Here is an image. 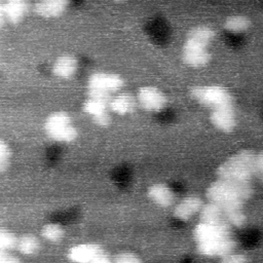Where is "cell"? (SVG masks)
<instances>
[{
	"label": "cell",
	"instance_id": "6da1fadb",
	"mask_svg": "<svg viewBox=\"0 0 263 263\" xmlns=\"http://www.w3.org/2000/svg\"><path fill=\"white\" fill-rule=\"evenodd\" d=\"M254 191L251 182H234L217 179L209 185L205 197L218 204L228 223L233 227H243L247 223L245 203Z\"/></svg>",
	"mask_w": 263,
	"mask_h": 263
},
{
	"label": "cell",
	"instance_id": "7a4b0ae2",
	"mask_svg": "<svg viewBox=\"0 0 263 263\" xmlns=\"http://www.w3.org/2000/svg\"><path fill=\"white\" fill-rule=\"evenodd\" d=\"M231 227L225 218L199 220L193 229L196 251L204 257L219 259L235 251L236 241Z\"/></svg>",
	"mask_w": 263,
	"mask_h": 263
},
{
	"label": "cell",
	"instance_id": "3957f363",
	"mask_svg": "<svg viewBox=\"0 0 263 263\" xmlns=\"http://www.w3.org/2000/svg\"><path fill=\"white\" fill-rule=\"evenodd\" d=\"M214 37L215 31L205 25H199L189 30L182 48L183 62L192 68L206 66L212 59L209 45Z\"/></svg>",
	"mask_w": 263,
	"mask_h": 263
},
{
	"label": "cell",
	"instance_id": "277c9868",
	"mask_svg": "<svg viewBox=\"0 0 263 263\" xmlns=\"http://www.w3.org/2000/svg\"><path fill=\"white\" fill-rule=\"evenodd\" d=\"M217 179L251 182L256 176V152L242 149L222 161L216 170Z\"/></svg>",
	"mask_w": 263,
	"mask_h": 263
},
{
	"label": "cell",
	"instance_id": "5b68a950",
	"mask_svg": "<svg viewBox=\"0 0 263 263\" xmlns=\"http://www.w3.org/2000/svg\"><path fill=\"white\" fill-rule=\"evenodd\" d=\"M44 132L48 139L58 143H71L78 137V129L65 111L50 113L44 121Z\"/></svg>",
	"mask_w": 263,
	"mask_h": 263
},
{
	"label": "cell",
	"instance_id": "8992f818",
	"mask_svg": "<svg viewBox=\"0 0 263 263\" xmlns=\"http://www.w3.org/2000/svg\"><path fill=\"white\" fill-rule=\"evenodd\" d=\"M190 97L200 105L211 110L233 105V98L229 90L220 85H198L189 90Z\"/></svg>",
	"mask_w": 263,
	"mask_h": 263
},
{
	"label": "cell",
	"instance_id": "52a82bcc",
	"mask_svg": "<svg viewBox=\"0 0 263 263\" xmlns=\"http://www.w3.org/2000/svg\"><path fill=\"white\" fill-rule=\"evenodd\" d=\"M87 97L82 105V110L88 116L91 117L92 121L101 127H106L111 122L110 116V100L112 98L111 93L88 90L86 91Z\"/></svg>",
	"mask_w": 263,
	"mask_h": 263
},
{
	"label": "cell",
	"instance_id": "ba28073f",
	"mask_svg": "<svg viewBox=\"0 0 263 263\" xmlns=\"http://www.w3.org/2000/svg\"><path fill=\"white\" fill-rule=\"evenodd\" d=\"M67 259L74 263H110L112 257L99 243L84 242L73 246L67 252Z\"/></svg>",
	"mask_w": 263,
	"mask_h": 263
},
{
	"label": "cell",
	"instance_id": "9c48e42d",
	"mask_svg": "<svg viewBox=\"0 0 263 263\" xmlns=\"http://www.w3.org/2000/svg\"><path fill=\"white\" fill-rule=\"evenodd\" d=\"M124 86V79L116 74L110 72H95L89 75L86 83V89L98 90L112 93L120 90Z\"/></svg>",
	"mask_w": 263,
	"mask_h": 263
},
{
	"label": "cell",
	"instance_id": "30bf717a",
	"mask_svg": "<svg viewBox=\"0 0 263 263\" xmlns=\"http://www.w3.org/2000/svg\"><path fill=\"white\" fill-rule=\"evenodd\" d=\"M138 105L148 112H160L166 107V97L157 87L146 85L138 89L137 95Z\"/></svg>",
	"mask_w": 263,
	"mask_h": 263
},
{
	"label": "cell",
	"instance_id": "8fae6325",
	"mask_svg": "<svg viewBox=\"0 0 263 263\" xmlns=\"http://www.w3.org/2000/svg\"><path fill=\"white\" fill-rule=\"evenodd\" d=\"M204 204L203 199L197 194H189L174 204L173 216L183 222L189 221L195 215H199Z\"/></svg>",
	"mask_w": 263,
	"mask_h": 263
},
{
	"label": "cell",
	"instance_id": "7c38bea8",
	"mask_svg": "<svg viewBox=\"0 0 263 263\" xmlns=\"http://www.w3.org/2000/svg\"><path fill=\"white\" fill-rule=\"evenodd\" d=\"M29 10L28 0H3L0 5L1 24L7 22L11 25H17Z\"/></svg>",
	"mask_w": 263,
	"mask_h": 263
},
{
	"label": "cell",
	"instance_id": "4fadbf2b",
	"mask_svg": "<svg viewBox=\"0 0 263 263\" xmlns=\"http://www.w3.org/2000/svg\"><path fill=\"white\" fill-rule=\"evenodd\" d=\"M210 121L212 125L222 133H231L236 126V116L234 105L225 106L210 111Z\"/></svg>",
	"mask_w": 263,
	"mask_h": 263
},
{
	"label": "cell",
	"instance_id": "5bb4252c",
	"mask_svg": "<svg viewBox=\"0 0 263 263\" xmlns=\"http://www.w3.org/2000/svg\"><path fill=\"white\" fill-rule=\"evenodd\" d=\"M147 197L157 206L167 209L175 204L176 194L164 183H154L147 188Z\"/></svg>",
	"mask_w": 263,
	"mask_h": 263
},
{
	"label": "cell",
	"instance_id": "9a60e30c",
	"mask_svg": "<svg viewBox=\"0 0 263 263\" xmlns=\"http://www.w3.org/2000/svg\"><path fill=\"white\" fill-rule=\"evenodd\" d=\"M70 0H37L34 4V11L39 16L53 18L61 16L68 8Z\"/></svg>",
	"mask_w": 263,
	"mask_h": 263
},
{
	"label": "cell",
	"instance_id": "2e32d148",
	"mask_svg": "<svg viewBox=\"0 0 263 263\" xmlns=\"http://www.w3.org/2000/svg\"><path fill=\"white\" fill-rule=\"evenodd\" d=\"M78 69V60L73 54H62L52 64L51 72L55 77L61 79L72 78Z\"/></svg>",
	"mask_w": 263,
	"mask_h": 263
},
{
	"label": "cell",
	"instance_id": "e0dca14e",
	"mask_svg": "<svg viewBox=\"0 0 263 263\" xmlns=\"http://www.w3.org/2000/svg\"><path fill=\"white\" fill-rule=\"evenodd\" d=\"M138 106L137 98L129 92H119L111 98L110 111L117 115H127L133 113Z\"/></svg>",
	"mask_w": 263,
	"mask_h": 263
},
{
	"label": "cell",
	"instance_id": "ac0fdd59",
	"mask_svg": "<svg viewBox=\"0 0 263 263\" xmlns=\"http://www.w3.org/2000/svg\"><path fill=\"white\" fill-rule=\"evenodd\" d=\"M41 249L40 239L31 233H26L18 236L16 250L25 256H32L37 254Z\"/></svg>",
	"mask_w": 263,
	"mask_h": 263
},
{
	"label": "cell",
	"instance_id": "d6986e66",
	"mask_svg": "<svg viewBox=\"0 0 263 263\" xmlns=\"http://www.w3.org/2000/svg\"><path fill=\"white\" fill-rule=\"evenodd\" d=\"M250 26L251 21L247 16L240 14L228 16L223 24V28L231 33H240L247 31L250 28Z\"/></svg>",
	"mask_w": 263,
	"mask_h": 263
},
{
	"label": "cell",
	"instance_id": "ffe728a7",
	"mask_svg": "<svg viewBox=\"0 0 263 263\" xmlns=\"http://www.w3.org/2000/svg\"><path fill=\"white\" fill-rule=\"evenodd\" d=\"M40 234L45 240L57 243L63 239L65 235V230L63 226L58 223H46L41 227Z\"/></svg>",
	"mask_w": 263,
	"mask_h": 263
},
{
	"label": "cell",
	"instance_id": "44dd1931",
	"mask_svg": "<svg viewBox=\"0 0 263 263\" xmlns=\"http://www.w3.org/2000/svg\"><path fill=\"white\" fill-rule=\"evenodd\" d=\"M18 236L8 229L2 228L0 230V250L13 251L16 250Z\"/></svg>",
	"mask_w": 263,
	"mask_h": 263
},
{
	"label": "cell",
	"instance_id": "7402d4cb",
	"mask_svg": "<svg viewBox=\"0 0 263 263\" xmlns=\"http://www.w3.org/2000/svg\"><path fill=\"white\" fill-rule=\"evenodd\" d=\"M11 149L9 145L4 141H0V172L4 173L10 164Z\"/></svg>",
	"mask_w": 263,
	"mask_h": 263
},
{
	"label": "cell",
	"instance_id": "603a6c76",
	"mask_svg": "<svg viewBox=\"0 0 263 263\" xmlns=\"http://www.w3.org/2000/svg\"><path fill=\"white\" fill-rule=\"evenodd\" d=\"M112 262L115 263H140L142 259L138 254L132 251H120L114 255Z\"/></svg>",
	"mask_w": 263,
	"mask_h": 263
},
{
	"label": "cell",
	"instance_id": "cb8c5ba5",
	"mask_svg": "<svg viewBox=\"0 0 263 263\" xmlns=\"http://www.w3.org/2000/svg\"><path fill=\"white\" fill-rule=\"evenodd\" d=\"M249 260L250 259L246 254L240 252H235V251L228 253L227 255L220 258V262L222 263H245V262H248Z\"/></svg>",
	"mask_w": 263,
	"mask_h": 263
},
{
	"label": "cell",
	"instance_id": "d4e9b609",
	"mask_svg": "<svg viewBox=\"0 0 263 263\" xmlns=\"http://www.w3.org/2000/svg\"><path fill=\"white\" fill-rule=\"evenodd\" d=\"M18 256L11 253V251L0 250V263H20Z\"/></svg>",
	"mask_w": 263,
	"mask_h": 263
},
{
	"label": "cell",
	"instance_id": "484cf974",
	"mask_svg": "<svg viewBox=\"0 0 263 263\" xmlns=\"http://www.w3.org/2000/svg\"><path fill=\"white\" fill-rule=\"evenodd\" d=\"M256 176L263 182V151L256 153Z\"/></svg>",
	"mask_w": 263,
	"mask_h": 263
},
{
	"label": "cell",
	"instance_id": "4316f807",
	"mask_svg": "<svg viewBox=\"0 0 263 263\" xmlns=\"http://www.w3.org/2000/svg\"><path fill=\"white\" fill-rule=\"evenodd\" d=\"M112 1H124V0H112Z\"/></svg>",
	"mask_w": 263,
	"mask_h": 263
}]
</instances>
